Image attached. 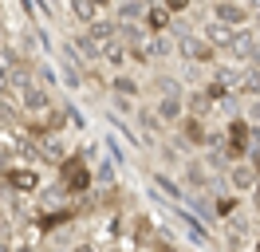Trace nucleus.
Segmentation results:
<instances>
[{
	"label": "nucleus",
	"mask_w": 260,
	"mask_h": 252,
	"mask_svg": "<svg viewBox=\"0 0 260 252\" xmlns=\"http://www.w3.org/2000/svg\"><path fill=\"white\" fill-rule=\"evenodd\" d=\"M174 51H178L185 63H193V67H213V63L221 59V51H217L201 32H178V36H174Z\"/></svg>",
	"instance_id": "1"
},
{
	"label": "nucleus",
	"mask_w": 260,
	"mask_h": 252,
	"mask_svg": "<svg viewBox=\"0 0 260 252\" xmlns=\"http://www.w3.org/2000/svg\"><path fill=\"white\" fill-rule=\"evenodd\" d=\"M12 103H16L24 114H44L48 107H55V103H51V87H44L36 75L28 79V83H20L16 91H12Z\"/></svg>",
	"instance_id": "2"
},
{
	"label": "nucleus",
	"mask_w": 260,
	"mask_h": 252,
	"mask_svg": "<svg viewBox=\"0 0 260 252\" xmlns=\"http://www.w3.org/2000/svg\"><path fill=\"white\" fill-rule=\"evenodd\" d=\"M59 181H63V193H87L91 189V166L83 162L79 154H71V158H63L59 162Z\"/></svg>",
	"instance_id": "3"
},
{
	"label": "nucleus",
	"mask_w": 260,
	"mask_h": 252,
	"mask_svg": "<svg viewBox=\"0 0 260 252\" xmlns=\"http://www.w3.org/2000/svg\"><path fill=\"white\" fill-rule=\"evenodd\" d=\"M256 51H260L256 32L248 28V24L233 28V36H229V44H225V55H229V59H233V63H252V59H256Z\"/></svg>",
	"instance_id": "4"
},
{
	"label": "nucleus",
	"mask_w": 260,
	"mask_h": 252,
	"mask_svg": "<svg viewBox=\"0 0 260 252\" xmlns=\"http://www.w3.org/2000/svg\"><path fill=\"white\" fill-rule=\"evenodd\" d=\"M252 220H248V213H229L225 217V233H221V240H225V248H252Z\"/></svg>",
	"instance_id": "5"
},
{
	"label": "nucleus",
	"mask_w": 260,
	"mask_h": 252,
	"mask_svg": "<svg viewBox=\"0 0 260 252\" xmlns=\"http://www.w3.org/2000/svg\"><path fill=\"white\" fill-rule=\"evenodd\" d=\"M221 150H225L229 162H237V158L248 154V118H233V122L225 126V138H221Z\"/></svg>",
	"instance_id": "6"
},
{
	"label": "nucleus",
	"mask_w": 260,
	"mask_h": 252,
	"mask_svg": "<svg viewBox=\"0 0 260 252\" xmlns=\"http://www.w3.org/2000/svg\"><path fill=\"white\" fill-rule=\"evenodd\" d=\"M229 185L237 193H260V173L244 158H237V162H229Z\"/></svg>",
	"instance_id": "7"
},
{
	"label": "nucleus",
	"mask_w": 260,
	"mask_h": 252,
	"mask_svg": "<svg viewBox=\"0 0 260 252\" xmlns=\"http://www.w3.org/2000/svg\"><path fill=\"white\" fill-rule=\"evenodd\" d=\"M209 16L213 20H221V24H229V28H241V24H248V8H244L241 0H213L209 4Z\"/></svg>",
	"instance_id": "8"
},
{
	"label": "nucleus",
	"mask_w": 260,
	"mask_h": 252,
	"mask_svg": "<svg viewBox=\"0 0 260 252\" xmlns=\"http://www.w3.org/2000/svg\"><path fill=\"white\" fill-rule=\"evenodd\" d=\"M4 181L16 189V193H40V185H44L36 170H28V166H12V162L4 166Z\"/></svg>",
	"instance_id": "9"
},
{
	"label": "nucleus",
	"mask_w": 260,
	"mask_h": 252,
	"mask_svg": "<svg viewBox=\"0 0 260 252\" xmlns=\"http://www.w3.org/2000/svg\"><path fill=\"white\" fill-rule=\"evenodd\" d=\"M99 63H107L111 71H122V67L130 63V51H126V44H122L118 36L103 40V44H99Z\"/></svg>",
	"instance_id": "10"
},
{
	"label": "nucleus",
	"mask_w": 260,
	"mask_h": 252,
	"mask_svg": "<svg viewBox=\"0 0 260 252\" xmlns=\"http://www.w3.org/2000/svg\"><path fill=\"white\" fill-rule=\"evenodd\" d=\"M134 122L142 126V134H146V142H162V134H166V122L158 118V110H154V103H146V107H134Z\"/></svg>",
	"instance_id": "11"
},
{
	"label": "nucleus",
	"mask_w": 260,
	"mask_h": 252,
	"mask_svg": "<svg viewBox=\"0 0 260 252\" xmlns=\"http://www.w3.org/2000/svg\"><path fill=\"white\" fill-rule=\"evenodd\" d=\"M185 185H189V193H209L213 189V173L201 158H189V162H185Z\"/></svg>",
	"instance_id": "12"
},
{
	"label": "nucleus",
	"mask_w": 260,
	"mask_h": 252,
	"mask_svg": "<svg viewBox=\"0 0 260 252\" xmlns=\"http://www.w3.org/2000/svg\"><path fill=\"white\" fill-rule=\"evenodd\" d=\"M154 110H158V118H162L166 126H174L185 114V94H158L154 99Z\"/></svg>",
	"instance_id": "13"
},
{
	"label": "nucleus",
	"mask_w": 260,
	"mask_h": 252,
	"mask_svg": "<svg viewBox=\"0 0 260 252\" xmlns=\"http://www.w3.org/2000/svg\"><path fill=\"white\" fill-rule=\"evenodd\" d=\"M142 20H146V32H170L174 28V12L166 8L162 0H150L146 12H142Z\"/></svg>",
	"instance_id": "14"
},
{
	"label": "nucleus",
	"mask_w": 260,
	"mask_h": 252,
	"mask_svg": "<svg viewBox=\"0 0 260 252\" xmlns=\"http://www.w3.org/2000/svg\"><path fill=\"white\" fill-rule=\"evenodd\" d=\"M205 122H209V118H197V114H181L174 126H181V138L189 142V146H205V138H209Z\"/></svg>",
	"instance_id": "15"
},
{
	"label": "nucleus",
	"mask_w": 260,
	"mask_h": 252,
	"mask_svg": "<svg viewBox=\"0 0 260 252\" xmlns=\"http://www.w3.org/2000/svg\"><path fill=\"white\" fill-rule=\"evenodd\" d=\"M213 110H217V103L209 99V91H205V87H197V91L185 94V114H197V118H213Z\"/></svg>",
	"instance_id": "16"
},
{
	"label": "nucleus",
	"mask_w": 260,
	"mask_h": 252,
	"mask_svg": "<svg viewBox=\"0 0 260 252\" xmlns=\"http://www.w3.org/2000/svg\"><path fill=\"white\" fill-rule=\"evenodd\" d=\"M67 44L75 47V55H79L83 63H99V44L91 40V36H87V32H75V36H71Z\"/></svg>",
	"instance_id": "17"
},
{
	"label": "nucleus",
	"mask_w": 260,
	"mask_h": 252,
	"mask_svg": "<svg viewBox=\"0 0 260 252\" xmlns=\"http://www.w3.org/2000/svg\"><path fill=\"white\" fill-rule=\"evenodd\" d=\"M201 36H205V40H209L213 47H217V51H225V44H229V36H233V28H229V24H221V20H205V28H201Z\"/></svg>",
	"instance_id": "18"
},
{
	"label": "nucleus",
	"mask_w": 260,
	"mask_h": 252,
	"mask_svg": "<svg viewBox=\"0 0 260 252\" xmlns=\"http://www.w3.org/2000/svg\"><path fill=\"white\" fill-rule=\"evenodd\" d=\"M150 181H154V193H162V197H170V201H185V189L178 185V181H174V177H170V173H154V177H150Z\"/></svg>",
	"instance_id": "19"
},
{
	"label": "nucleus",
	"mask_w": 260,
	"mask_h": 252,
	"mask_svg": "<svg viewBox=\"0 0 260 252\" xmlns=\"http://www.w3.org/2000/svg\"><path fill=\"white\" fill-rule=\"evenodd\" d=\"M83 32L95 40V44H103V40H111L114 32H118V20H107V16H95L91 24H83Z\"/></svg>",
	"instance_id": "20"
},
{
	"label": "nucleus",
	"mask_w": 260,
	"mask_h": 252,
	"mask_svg": "<svg viewBox=\"0 0 260 252\" xmlns=\"http://www.w3.org/2000/svg\"><path fill=\"white\" fill-rule=\"evenodd\" d=\"M91 185H99V189H114V162H111V158H103L95 170H91Z\"/></svg>",
	"instance_id": "21"
},
{
	"label": "nucleus",
	"mask_w": 260,
	"mask_h": 252,
	"mask_svg": "<svg viewBox=\"0 0 260 252\" xmlns=\"http://www.w3.org/2000/svg\"><path fill=\"white\" fill-rule=\"evenodd\" d=\"M154 94H185V83H181L178 75L158 71V75H154Z\"/></svg>",
	"instance_id": "22"
},
{
	"label": "nucleus",
	"mask_w": 260,
	"mask_h": 252,
	"mask_svg": "<svg viewBox=\"0 0 260 252\" xmlns=\"http://www.w3.org/2000/svg\"><path fill=\"white\" fill-rule=\"evenodd\" d=\"M67 8H71V16H75L79 24H91V20H95V16L103 12L95 0H67Z\"/></svg>",
	"instance_id": "23"
},
{
	"label": "nucleus",
	"mask_w": 260,
	"mask_h": 252,
	"mask_svg": "<svg viewBox=\"0 0 260 252\" xmlns=\"http://www.w3.org/2000/svg\"><path fill=\"white\" fill-rule=\"evenodd\" d=\"M111 91H114V94H126V99H138V94H142V87H138V79H130L126 71H118V75L111 79Z\"/></svg>",
	"instance_id": "24"
},
{
	"label": "nucleus",
	"mask_w": 260,
	"mask_h": 252,
	"mask_svg": "<svg viewBox=\"0 0 260 252\" xmlns=\"http://www.w3.org/2000/svg\"><path fill=\"white\" fill-rule=\"evenodd\" d=\"M12 229H16V220H12V213H8V205H4V197H0V244H8V236H12Z\"/></svg>",
	"instance_id": "25"
},
{
	"label": "nucleus",
	"mask_w": 260,
	"mask_h": 252,
	"mask_svg": "<svg viewBox=\"0 0 260 252\" xmlns=\"http://www.w3.org/2000/svg\"><path fill=\"white\" fill-rule=\"evenodd\" d=\"M63 122H67V126H75V130H83V126H87V114H83L75 103H63Z\"/></svg>",
	"instance_id": "26"
},
{
	"label": "nucleus",
	"mask_w": 260,
	"mask_h": 252,
	"mask_svg": "<svg viewBox=\"0 0 260 252\" xmlns=\"http://www.w3.org/2000/svg\"><path fill=\"white\" fill-rule=\"evenodd\" d=\"M244 118L260 126V94H252V99H244Z\"/></svg>",
	"instance_id": "27"
},
{
	"label": "nucleus",
	"mask_w": 260,
	"mask_h": 252,
	"mask_svg": "<svg viewBox=\"0 0 260 252\" xmlns=\"http://www.w3.org/2000/svg\"><path fill=\"white\" fill-rule=\"evenodd\" d=\"M162 4H166V8H170L174 16H181L185 8H189V4H193V0H162Z\"/></svg>",
	"instance_id": "28"
},
{
	"label": "nucleus",
	"mask_w": 260,
	"mask_h": 252,
	"mask_svg": "<svg viewBox=\"0 0 260 252\" xmlns=\"http://www.w3.org/2000/svg\"><path fill=\"white\" fill-rule=\"evenodd\" d=\"M107 150H111V162H114V166H118V162L126 158V154H122V146H118L114 138H107Z\"/></svg>",
	"instance_id": "29"
},
{
	"label": "nucleus",
	"mask_w": 260,
	"mask_h": 252,
	"mask_svg": "<svg viewBox=\"0 0 260 252\" xmlns=\"http://www.w3.org/2000/svg\"><path fill=\"white\" fill-rule=\"evenodd\" d=\"M248 24H256L252 32H260V8H252V16H248Z\"/></svg>",
	"instance_id": "30"
},
{
	"label": "nucleus",
	"mask_w": 260,
	"mask_h": 252,
	"mask_svg": "<svg viewBox=\"0 0 260 252\" xmlns=\"http://www.w3.org/2000/svg\"><path fill=\"white\" fill-rule=\"evenodd\" d=\"M244 8H248V12H252V8H260V0H241Z\"/></svg>",
	"instance_id": "31"
},
{
	"label": "nucleus",
	"mask_w": 260,
	"mask_h": 252,
	"mask_svg": "<svg viewBox=\"0 0 260 252\" xmlns=\"http://www.w3.org/2000/svg\"><path fill=\"white\" fill-rule=\"evenodd\" d=\"M95 4H99V8H111V4H114V0H95Z\"/></svg>",
	"instance_id": "32"
},
{
	"label": "nucleus",
	"mask_w": 260,
	"mask_h": 252,
	"mask_svg": "<svg viewBox=\"0 0 260 252\" xmlns=\"http://www.w3.org/2000/svg\"><path fill=\"white\" fill-rule=\"evenodd\" d=\"M0 12H4V0H0Z\"/></svg>",
	"instance_id": "33"
}]
</instances>
